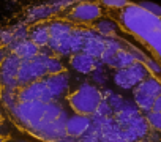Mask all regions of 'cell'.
Returning a JSON list of instances; mask_svg holds the SVG:
<instances>
[{
    "label": "cell",
    "instance_id": "cell-3",
    "mask_svg": "<svg viewBox=\"0 0 161 142\" xmlns=\"http://www.w3.org/2000/svg\"><path fill=\"white\" fill-rule=\"evenodd\" d=\"M103 100V93L101 90L93 85V84H80L79 89L69 95V104L71 107L77 112V114H84V115H92L100 101Z\"/></svg>",
    "mask_w": 161,
    "mask_h": 142
},
{
    "label": "cell",
    "instance_id": "cell-34",
    "mask_svg": "<svg viewBox=\"0 0 161 142\" xmlns=\"http://www.w3.org/2000/svg\"><path fill=\"white\" fill-rule=\"evenodd\" d=\"M3 57H5V52H3V49H0V62L3 60Z\"/></svg>",
    "mask_w": 161,
    "mask_h": 142
},
{
    "label": "cell",
    "instance_id": "cell-21",
    "mask_svg": "<svg viewBox=\"0 0 161 142\" xmlns=\"http://www.w3.org/2000/svg\"><path fill=\"white\" fill-rule=\"evenodd\" d=\"M84 44V36H82V30L80 29H73L69 33V51L71 54L80 52Z\"/></svg>",
    "mask_w": 161,
    "mask_h": 142
},
{
    "label": "cell",
    "instance_id": "cell-8",
    "mask_svg": "<svg viewBox=\"0 0 161 142\" xmlns=\"http://www.w3.org/2000/svg\"><path fill=\"white\" fill-rule=\"evenodd\" d=\"M32 100H40V101H54L51 96V92L46 85V82L41 79L33 81L27 85H24L19 93H18V101H32Z\"/></svg>",
    "mask_w": 161,
    "mask_h": 142
},
{
    "label": "cell",
    "instance_id": "cell-11",
    "mask_svg": "<svg viewBox=\"0 0 161 142\" xmlns=\"http://www.w3.org/2000/svg\"><path fill=\"white\" fill-rule=\"evenodd\" d=\"M100 14H101V10L97 3L80 2L73 8V11L69 13V18L77 22H92V21H97L100 18Z\"/></svg>",
    "mask_w": 161,
    "mask_h": 142
},
{
    "label": "cell",
    "instance_id": "cell-25",
    "mask_svg": "<svg viewBox=\"0 0 161 142\" xmlns=\"http://www.w3.org/2000/svg\"><path fill=\"white\" fill-rule=\"evenodd\" d=\"M145 118L155 131H161V111H150L145 114Z\"/></svg>",
    "mask_w": 161,
    "mask_h": 142
},
{
    "label": "cell",
    "instance_id": "cell-35",
    "mask_svg": "<svg viewBox=\"0 0 161 142\" xmlns=\"http://www.w3.org/2000/svg\"><path fill=\"white\" fill-rule=\"evenodd\" d=\"M0 142H5V139H3L2 136H0Z\"/></svg>",
    "mask_w": 161,
    "mask_h": 142
},
{
    "label": "cell",
    "instance_id": "cell-18",
    "mask_svg": "<svg viewBox=\"0 0 161 142\" xmlns=\"http://www.w3.org/2000/svg\"><path fill=\"white\" fill-rule=\"evenodd\" d=\"M29 38L40 47L49 43V24H38L29 32Z\"/></svg>",
    "mask_w": 161,
    "mask_h": 142
},
{
    "label": "cell",
    "instance_id": "cell-26",
    "mask_svg": "<svg viewBox=\"0 0 161 142\" xmlns=\"http://www.w3.org/2000/svg\"><path fill=\"white\" fill-rule=\"evenodd\" d=\"M11 32H13V41L8 46H13V44H16V43H19V41H22V40H25L29 36V32H27V27L25 25H18Z\"/></svg>",
    "mask_w": 161,
    "mask_h": 142
},
{
    "label": "cell",
    "instance_id": "cell-27",
    "mask_svg": "<svg viewBox=\"0 0 161 142\" xmlns=\"http://www.w3.org/2000/svg\"><path fill=\"white\" fill-rule=\"evenodd\" d=\"M93 114H98V115H103V117H111V115H114V111H112V107L108 104V101L103 98Z\"/></svg>",
    "mask_w": 161,
    "mask_h": 142
},
{
    "label": "cell",
    "instance_id": "cell-1",
    "mask_svg": "<svg viewBox=\"0 0 161 142\" xmlns=\"http://www.w3.org/2000/svg\"><path fill=\"white\" fill-rule=\"evenodd\" d=\"M120 22L123 27L144 40L161 60V18L148 13L139 5H126L122 8Z\"/></svg>",
    "mask_w": 161,
    "mask_h": 142
},
{
    "label": "cell",
    "instance_id": "cell-30",
    "mask_svg": "<svg viewBox=\"0 0 161 142\" xmlns=\"http://www.w3.org/2000/svg\"><path fill=\"white\" fill-rule=\"evenodd\" d=\"M101 3L109 7V8H123L130 2H128V0H101Z\"/></svg>",
    "mask_w": 161,
    "mask_h": 142
},
{
    "label": "cell",
    "instance_id": "cell-29",
    "mask_svg": "<svg viewBox=\"0 0 161 142\" xmlns=\"http://www.w3.org/2000/svg\"><path fill=\"white\" fill-rule=\"evenodd\" d=\"M3 101H5V104H7L10 109H13L14 104L18 103V96H14L10 89H5V92H3Z\"/></svg>",
    "mask_w": 161,
    "mask_h": 142
},
{
    "label": "cell",
    "instance_id": "cell-4",
    "mask_svg": "<svg viewBox=\"0 0 161 142\" xmlns=\"http://www.w3.org/2000/svg\"><path fill=\"white\" fill-rule=\"evenodd\" d=\"M161 93V81L153 76H147L134 87V104L141 112L147 114L152 111L153 100Z\"/></svg>",
    "mask_w": 161,
    "mask_h": 142
},
{
    "label": "cell",
    "instance_id": "cell-5",
    "mask_svg": "<svg viewBox=\"0 0 161 142\" xmlns=\"http://www.w3.org/2000/svg\"><path fill=\"white\" fill-rule=\"evenodd\" d=\"M46 57L43 54H36L33 58L21 60L19 69H18V87H24L33 81H38L44 78L46 73Z\"/></svg>",
    "mask_w": 161,
    "mask_h": 142
},
{
    "label": "cell",
    "instance_id": "cell-32",
    "mask_svg": "<svg viewBox=\"0 0 161 142\" xmlns=\"http://www.w3.org/2000/svg\"><path fill=\"white\" fill-rule=\"evenodd\" d=\"M11 41H13V32H11V30H3V32H0V43L10 44Z\"/></svg>",
    "mask_w": 161,
    "mask_h": 142
},
{
    "label": "cell",
    "instance_id": "cell-31",
    "mask_svg": "<svg viewBox=\"0 0 161 142\" xmlns=\"http://www.w3.org/2000/svg\"><path fill=\"white\" fill-rule=\"evenodd\" d=\"M145 66L148 68V71L150 73H155V74H161V65L158 63V62H155V60H152V58H145Z\"/></svg>",
    "mask_w": 161,
    "mask_h": 142
},
{
    "label": "cell",
    "instance_id": "cell-28",
    "mask_svg": "<svg viewBox=\"0 0 161 142\" xmlns=\"http://www.w3.org/2000/svg\"><path fill=\"white\" fill-rule=\"evenodd\" d=\"M137 5L142 7L144 10H147L148 13H152V14L161 18V7H159V5H156V3H153V2H141V3H137Z\"/></svg>",
    "mask_w": 161,
    "mask_h": 142
},
{
    "label": "cell",
    "instance_id": "cell-15",
    "mask_svg": "<svg viewBox=\"0 0 161 142\" xmlns=\"http://www.w3.org/2000/svg\"><path fill=\"white\" fill-rule=\"evenodd\" d=\"M89 126H90V115H84V114L69 115L65 122V131L73 137H79L80 134H84Z\"/></svg>",
    "mask_w": 161,
    "mask_h": 142
},
{
    "label": "cell",
    "instance_id": "cell-12",
    "mask_svg": "<svg viewBox=\"0 0 161 142\" xmlns=\"http://www.w3.org/2000/svg\"><path fill=\"white\" fill-rule=\"evenodd\" d=\"M69 65L74 71H77V73H80V74H90L97 66L103 65V62L100 58H93L89 54L80 51V52H76V54L71 55Z\"/></svg>",
    "mask_w": 161,
    "mask_h": 142
},
{
    "label": "cell",
    "instance_id": "cell-9",
    "mask_svg": "<svg viewBox=\"0 0 161 142\" xmlns=\"http://www.w3.org/2000/svg\"><path fill=\"white\" fill-rule=\"evenodd\" d=\"M122 128H123V134H125L126 142H137V140L145 139L148 136L150 125H148L145 115L139 114L137 117H134L128 123H125Z\"/></svg>",
    "mask_w": 161,
    "mask_h": 142
},
{
    "label": "cell",
    "instance_id": "cell-16",
    "mask_svg": "<svg viewBox=\"0 0 161 142\" xmlns=\"http://www.w3.org/2000/svg\"><path fill=\"white\" fill-rule=\"evenodd\" d=\"M10 47L14 51V54L21 60H29V58H33L36 54H40V46H36L30 38H25V40L10 46Z\"/></svg>",
    "mask_w": 161,
    "mask_h": 142
},
{
    "label": "cell",
    "instance_id": "cell-24",
    "mask_svg": "<svg viewBox=\"0 0 161 142\" xmlns=\"http://www.w3.org/2000/svg\"><path fill=\"white\" fill-rule=\"evenodd\" d=\"M63 71V63L57 57H46V73L47 74H55Z\"/></svg>",
    "mask_w": 161,
    "mask_h": 142
},
{
    "label": "cell",
    "instance_id": "cell-19",
    "mask_svg": "<svg viewBox=\"0 0 161 142\" xmlns=\"http://www.w3.org/2000/svg\"><path fill=\"white\" fill-rule=\"evenodd\" d=\"M54 13H55V8L52 5H40V7H35L27 11V21L29 22L43 21V19H47L49 16H52Z\"/></svg>",
    "mask_w": 161,
    "mask_h": 142
},
{
    "label": "cell",
    "instance_id": "cell-20",
    "mask_svg": "<svg viewBox=\"0 0 161 142\" xmlns=\"http://www.w3.org/2000/svg\"><path fill=\"white\" fill-rule=\"evenodd\" d=\"M71 30H73V27H71L68 22H63V21L51 22V24H49V38H57V36L68 35Z\"/></svg>",
    "mask_w": 161,
    "mask_h": 142
},
{
    "label": "cell",
    "instance_id": "cell-36",
    "mask_svg": "<svg viewBox=\"0 0 161 142\" xmlns=\"http://www.w3.org/2000/svg\"><path fill=\"white\" fill-rule=\"evenodd\" d=\"M0 123H2V112H0Z\"/></svg>",
    "mask_w": 161,
    "mask_h": 142
},
{
    "label": "cell",
    "instance_id": "cell-23",
    "mask_svg": "<svg viewBox=\"0 0 161 142\" xmlns=\"http://www.w3.org/2000/svg\"><path fill=\"white\" fill-rule=\"evenodd\" d=\"M103 98L108 101V104L112 107V111L115 112L120 106H122V103L125 101L120 95H117V93H114L112 90H104V93H103Z\"/></svg>",
    "mask_w": 161,
    "mask_h": 142
},
{
    "label": "cell",
    "instance_id": "cell-7",
    "mask_svg": "<svg viewBox=\"0 0 161 142\" xmlns=\"http://www.w3.org/2000/svg\"><path fill=\"white\" fill-rule=\"evenodd\" d=\"M21 58L13 52L0 62V84L5 89L14 90L18 87V69H19Z\"/></svg>",
    "mask_w": 161,
    "mask_h": 142
},
{
    "label": "cell",
    "instance_id": "cell-33",
    "mask_svg": "<svg viewBox=\"0 0 161 142\" xmlns=\"http://www.w3.org/2000/svg\"><path fill=\"white\" fill-rule=\"evenodd\" d=\"M152 111H161V93L153 100V106H152Z\"/></svg>",
    "mask_w": 161,
    "mask_h": 142
},
{
    "label": "cell",
    "instance_id": "cell-13",
    "mask_svg": "<svg viewBox=\"0 0 161 142\" xmlns=\"http://www.w3.org/2000/svg\"><path fill=\"white\" fill-rule=\"evenodd\" d=\"M66 118H68V115H66V112L63 111L57 118H54L52 122H49V123H46L36 134L38 136H41V137H44V139H49V140H57V139H60L63 134H66V131H65V122H66Z\"/></svg>",
    "mask_w": 161,
    "mask_h": 142
},
{
    "label": "cell",
    "instance_id": "cell-10",
    "mask_svg": "<svg viewBox=\"0 0 161 142\" xmlns=\"http://www.w3.org/2000/svg\"><path fill=\"white\" fill-rule=\"evenodd\" d=\"M43 81L46 82L54 101H58L60 98H63L69 89V78L65 71H60V73H55V74H46Z\"/></svg>",
    "mask_w": 161,
    "mask_h": 142
},
{
    "label": "cell",
    "instance_id": "cell-2",
    "mask_svg": "<svg viewBox=\"0 0 161 142\" xmlns=\"http://www.w3.org/2000/svg\"><path fill=\"white\" fill-rule=\"evenodd\" d=\"M13 115L21 125L29 128L32 133H38L46 123L57 118L65 109L57 101H18L11 109Z\"/></svg>",
    "mask_w": 161,
    "mask_h": 142
},
{
    "label": "cell",
    "instance_id": "cell-17",
    "mask_svg": "<svg viewBox=\"0 0 161 142\" xmlns=\"http://www.w3.org/2000/svg\"><path fill=\"white\" fill-rule=\"evenodd\" d=\"M136 62V57L133 55V52L131 51H126L125 47L123 49H120V51H117L104 65H108V66H112V68H115V69H119V68H125V66H130L131 63H134Z\"/></svg>",
    "mask_w": 161,
    "mask_h": 142
},
{
    "label": "cell",
    "instance_id": "cell-14",
    "mask_svg": "<svg viewBox=\"0 0 161 142\" xmlns=\"http://www.w3.org/2000/svg\"><path fill=\"white\" fill-rule=\"evenodd\" d=\"M101 136H103V142H126L123 128L112 115L104 118L101 125Z\"/></svg>",
    "mask_w": 161,
    "mask_h": 142
},
{
    "label": "cell",
    "instance_id": "cell-6",
    "mask_svg": "<svg viewBox=\"0 0 161 142\" xmlns=\"http://www.w3.org/2000/svg\"><path fill=\"white\" fill-rule=\"evenodd\" d=\"M147 76H150V71L145 66L144 62H134L130 66L119 68L114 74V84L120 89H134L141 81H144Z\"/></svg>",
    "mask_w": 161,
    "mask_h": 142
},
{
    "label": "cell",
    "instance_id": "cell-22",
    "mask_svg": "<svg viewBox=\"0 0 161 142\" xmlns=\"http://www.w3.org/2000/svg\"><path fill=\"white\" fill-rule=\"evenodd\" d=\"M95 30L98 33H101V35L109 36V35H114L117 32V24L114 21H111V19H100L95 24Z\"/></svg>",
    "mask_w": 161,
    "mask_h": 142
}]
</instances>
